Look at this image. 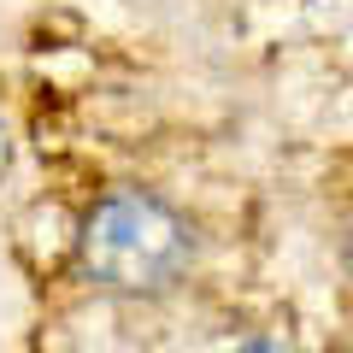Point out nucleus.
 <instances>
[{"label": "nucleus", "instance_id": "obj_3", "mask_svg": "<svg viewBox=\"0 0 353 353\" xmlns=\"http://www.w3.org/2000/svg\"><path fill=\"white\" fill-rule=\"evenodd\" d=\"M347 259H353V224H347Z\"/></svg>", "mask_w": 353, "mask_h": 353}, {"label": "nucleus", "instance_id": "obj_1", "mask_svg": "<svg viewBox=\"0 0 353 353\" xmlns=\"http://www.w3.org/2000/svg\"><path fill=\"white\" fill-rule=\"evenodd\" d=\"M189 224L148 189H112L83 224V271L112 294H159L189 271Z\"/></svg>", "mask_w": 353, "mask_h": 353}, {"label": "nucleus", "instance_id": "obj_2", "mask_svg": "<svg viewBox=\"0 0 353 353\" xmlns=\"http://www.w3.org/2000/svg\"><path fill=\"white\" fill-rule=\"evenodd\" d=\"M236 353H289V347H283V341H241Z\"/></svg>", "mask_w": 353, "mask_h": 353}]
</instances>
